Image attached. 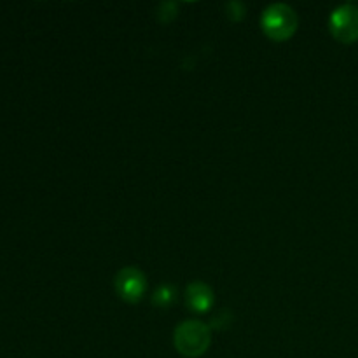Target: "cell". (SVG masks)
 <instances>
[{
  "label": "cell",
  "mask_w": 358,
  "mask_h": 358,
  "mask_svg": "<svg viewBox=\"0 0 358 358\" xmlns=\"http://www.w3.org/2000/svg\"><path fill=\"white\" fill-rule=\"evenodd\" d=\"M212 336L210 327L199 320H185L175 329L173 345L177 352L185 358H198L205 355L210 348Z\"/></svg>",
  "instance_id": "1"
},
{
  "label": "cell",
  "mask_w": 358,
  "mask_h": 358,
  "mask_svg": "<svg viewBox=\"0 0 358 358\" xmlns=\"http://www.w3.org/2000/svg\"><path fill=\"white\" fill-rule=\"evenodd\" d=\"M296 10L287 3H271L262 10L261 16V28L271 41L283 42L292 37L297 30Z\"/></svg>",
  "instance_id": "2"
},
{
  "label": "cell",
  "mask_w": 358,
  "mask_h": 358,
  "mask_svg": "<svg viewBox=\"0 0 358 358\" xmlns=\"http://www.w3.org/2000/svg\"><path fill=\"white\" fill-rule=\"evenodd\" d=\"M329 30L341 44H353L358 41V7L355 3H343L332 10L329 17Z\"/></svg>",
  "instance_id": "3"
},
{
  "label": "cell",
  "mask_w": 358,
  "mask_h": 358,
  "mask_svg": "<svg viewBox=\"0 0 358 358\" xmlns=\"http://www.w3.org/2000/svg\"><path fill=\"white\" fill-rule=\"evenodd\" d=\"M114 287L117 296L122 301L129 304H135L145 296L147 292V278L138 268L135 266H128V268H122L121 271L115 275L114 278Z\"/></svg>",
  "instance_id": "4"
},
{
  "label": "cell",
  "mask_w": 358,
  "mask_h": 358,
  "mask_svg": "<svg viewBox=\"0 0 358 358\" xmlns=\"http://www.w3.org/2000/svg\"><path fill=\"white\" fill-rule=\"evenodd\" d=\"M213 301H215L213 290L206 283L192 282L185 289V304L194 313H206V311H210L213 306Z\"/></svg>",
  "instance_id": "5"
},
{
  "label": "cell",
  "mask_w": 358,
  "mask_h": 358,
  "mask_svg": "<svg viewBox=\"0 0 358 358\" xmlns=\"http://www.w3.org/2000/svg\"><path fill=\"white\" fill-rule=\"evenodd\" d=\"M152 301H154V304H156L157 308L171 306V303L175 301V290L171 289L170 285L159 287V289L156 290V294H154Z\"/></svg>",
  "instance_id": "6"
}]
</instances>
